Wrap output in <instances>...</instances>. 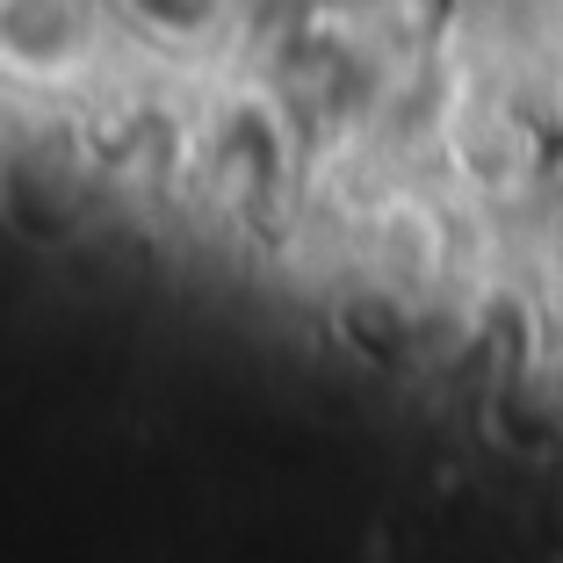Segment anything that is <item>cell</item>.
<instances>
[{
  "label": "cell",
  "instance_id": "obj_1",
  "mask_svg": "<svg viewBox=\"0 0 563 563\" xmlns=\"http://www.w3.org/2000/svg\"><path fill=\"white\" fill-rule=\"evenodd\" d=\"M109 0H0V80L73 87L101 58Z\"/></svg>",
  "mask_w": 563,
  "mask_h": 563
}]
</instances>
